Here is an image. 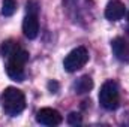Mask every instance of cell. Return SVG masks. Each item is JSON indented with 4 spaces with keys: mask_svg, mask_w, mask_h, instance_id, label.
<instances>
[{
    "mask_svg": "<svg viewBox=\"0 0 129 127\" xmlns=\"http://www.w3.org/2000/svg\"><path fill=\"white\" fill-rule=\"evenodd\" d=\"M26 8H27V14H38V11H39V6H38L36 0H29Z\"/></svg>",
    "mask_w": 129,
    "mask_h": 127,
    "instance_id": "cell-13",
    "label": "cell"
},
{
    "mask_svg": "<svg viewBox=\"0 0 129 127\" xmlns=\"http://www.w3.org/2000/svg\"><path fill=\"white\" fill-rule=\"evenodd\" d=\"M111 49L117 60L128 63L129 61V42L123 37H116L111 40Z\"/></svg>",
    "mask_w": 129,
    "mask_h": 127,
    "instance_id": "cell-6",
    "label": "cell"
},
{
    "mask_svg": "<svg viewBox=\"0 0 129 127\" xmlns=\"http://www.w3.org/2000/svg\"><path fill=\"white\" fill-rule=\"evenodd\" d=\"M99 103L107 111H114L120 105V96H119V87L114 81H107L102 84L99 91Z\"/></svg>",
    "mask_w": 129,
    "mask_h": 127,
    "instance_id": "cell-3",
    "label": "cell"
},
{
    "mask_svg": "<svg viewBox=\"0 0 129 127\" xmlns=\"http://www.w3.org/2000/svg\"><path fill=\"white\" fill-rule=\"evenodd\" d=\"M36 121L42 126H59L63 121V117L53 108H42L36 112Z\"/></svg>",
    "mask_w": 129,
    "mask_h": 127,
    "instance_id": "cell-5",
    "label": "cell"
},
{
    "mask_svg": "<svg viewBox=\"0 0 129 127\" xmlns=\"http://www.w3.org/2000/svg\"><path fill=\"white\" fill-rule=\"evenodd\" d=\"M23 32L24 36L29 39H35L39 33V21H38V14H27L24 21H23Z\"/></svg>",
    "mask_w": 129,
    "mask_h": 127,
    "instance_id": "cell-8",
    "label": "cell"
},
{
    "mask_svg": "<svg viewBox=\"0 0 129 127\" xmlns=\"http://www.w3.org/2000/svg\"><path fill=\"white\" fill-rule=\"evenodd\" d=\"M93 88V81L89 75H84L81 78H78L75 82H74V91L77 94H84V93H89L90 90Z\"/></svg>",
    "mask_w": 129,
    "mask_h": 127,
    "instance_id": "cell-9",
    "label": "cell"
},
{
    "mask_svg": "<svg viewBox=\"0 0 129 127\" xmlns=\"http://www.w3.org/2000/svg\"><path fill=\"white\" fill-rule=\"evenodd\" d=\"M89 61V51L84 46H77L75 49H72L63 60V67L66 72L72 73L80 70L84 64Z\"/></svg>",
    "mask_w": 129,
    "mask_h": 127,
    "instance_id": "cell-4",
    "label": "cell"
},
{
    "mask_svg": "<svg viewBox=\"0 0 129 127\" xmlns=\"http://www.w3.org/2000/svg\"><path fill=\"white\" fill-rule=\"evenodd\" d=\"M20 48V45L15 42V40H6V42H3L2 43V46H0V54L3 55V57H9L14 51H17Z\"/></svg>",
    "mask_w": 129,
    "mask_h": 127,
    "instance_id": "cell-10",
    "label": "cell"
},
{
    "mask_svg": "<svg viewBox=\"0 0 129 127\" xmlns=\"http://www.w3.org/2000/svg\"><path fill=\"white\" fill-rule=\"evenodd\" d=\"M68 123H69L71 126L81 124V123H83V120H81V115H80V114H77V112H71V114L68 115Z\"/></svg>",
    "mask_w": 129,
    "mask_h": 127,
    "instance_id": "cell-12",
    "label": "cell"
},
{
    "mask_svg": "<svg viewBox=\"0 0 129 127\" xmlns=\"http://www.w3.org/2000/svg\"><path fill=\"white\" fill-rule=\"evenodd\" d=\"M128 20H129V12H128Z\"/></svg>",
    "mask_w": 129,
    "mask_h": 127,
    "instance_id": "cell-16",
    "label": "cell"
},
{
    "mask_svg": "<svg viewBox=\"0 0 129 127\" xmlns=\"http://www.w3.org/2000/svg\"><path fill=\"white\" fill-rule=\"evenodd\" d=\"M125 14H126V8L119 0L110 2L105 8V18L110 20V21H119L125 17Z\"/></svg>",
    "mask_w": 129,
    "mask_h": 127,
    "instance_id": "cell-7",
    "label": "cell"
},
{
    "mask_svg": "<svg viewBox=\"0 0 129 127\" xmlns=\"http://www.w3.org/2000/svg\"><path fill=\"white\" fill-rule=\"evenodd\" d=\"M0 102H2L3 111L11 117H17L26 108V96L21 90L15 87L5 88V91L2 93V97H0Z\"/></svg>",
    "mask_w": 129,
    "mask_h": 127,
    "instance_id": "cell-1",
    "label": "cell"
},
{
    "mask_svg": "<svg viewBox=\"0 0 129 127\" xmlns=\"http://www.w3.org/2000/svg\"><path fill=\"white\" fill-rule=\"evenodd\" d=\"M17 11V2L15 0H3L2 2V15L11 17Z\"/></svg>",
    "mask_w": 129,
    "mask_h": 127,
    "instance_id": "cell-11",
    "label": "cell"
},
{
    "mask_svg": "<svg viewBox=\"0 0 129 127\" xmlns=\"http://www.w3.org/2000/svg\"><path fill=\"white\" fill-rule=\"evenodd\" d=\"M48 88H50L51 93H57V90H59V84H57L56 81H50V82H48Z\"/></svg>",
    "mask_w": 129,
    "mask_h": 127,
    "instance_id": "cell-14",
    "label": "cell"
},
{
    "mask_svg": "<svg viewBox=\"0 0 129 127\" xmlns=\"http://www.w3.org/2000/svg\"><path fill=\"white\" fill-rule=\"evenodd\" d=\"M128 37H129V26H128Z\"/></svg>",
    "mask_w": 129,
    "mask_h": 127,
    "instance_id": "cell-15",
    "label": "cell"
},
{
    "mask_svg": "<svg viewBox=\"0 0 129 127\" xmlns=\"http://www.w3.org/2000/svg\"><path fill=\"white\" fill-rule=\"evenodd\" d=\"M8 58V63H6V73L11 79L14 81H23L24 79V66L29 60V52L26 49H23L21 46L14 51Z\"/></svg>",
    "mask_w": 129,
    "mask_h": 127,
    "instance_id": "cell-2",
    "label": "cell"
}]
</instances>
